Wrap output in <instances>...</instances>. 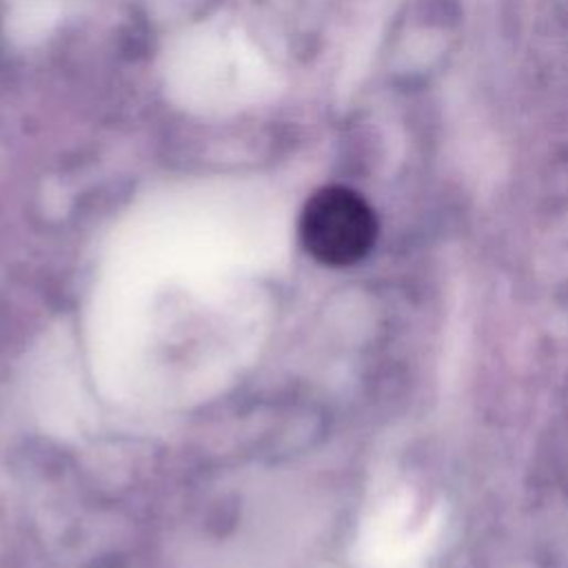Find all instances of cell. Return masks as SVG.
<instances>
[{"label":"cell","mask_w":568,"mask_h":568,"mask_svg":"<svg viewBox=\"0 0 568 568\" xmlns=\"http://www.w3.org/2000/svg\"><path fill=\"white\" fill-rule=\"evenodd\" d=\"M375 237V211L353 189L324 186L302 209L300 242L313 260L326 266H351L364 260Z\"/></svg>","instance_id":"cell-1"}]
</instances>
